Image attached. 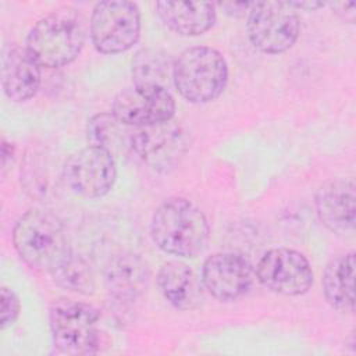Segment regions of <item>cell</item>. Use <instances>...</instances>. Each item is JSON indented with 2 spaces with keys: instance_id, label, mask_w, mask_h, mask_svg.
I'll use <instances>...</instances> for the list:
<instances>
[{
  "instance_id": "obj_1",
  "label": "cell",
  "mask_w": 356,
  "mask_h": 356,
  "mask_svg": "<svg viewBox=\"0 0 356 356\" xmlns=\"http://www.w3.org/2000/svg\"><path fill=\"white\" fill-rule=\"evenodd\" d=\"M13 243L33 270L54 273L72 253L61 220L50 211L29 209L14 224Z\"/></svg>"
},
{
  "instance_id": "obj_2",
  "label": "cell",
  "mask_w": 356,
  "mask_h": 356,
  "mask_svg": "<svg viewBox=\"0 0 356 356\" xmlns=\"http://www.w3.org/2000/svg\"><path fill=\"white\" fill-rule=\"evenodd\" d=\"M153 242L164 253L196 257L210 238V227L203 211L185 197H170L154 211L150 224Z\"/></svg>"
},
{
  "instance_id": "obj_3",
  "label": "cell",
  "mask_w": 356,
  "mask_h": 356,
  "mask_svg": "<svg viewBox=\"0 0 356 356\" xmlns=\"http://www.w3.org/2000/svg\"><path fill=\"white\" fill-rule=\"evenodd\" d=\"M86 39V24L72 7H61L40 18L29 31L25 49L46 68H60L74 61Z\"/></svg>"
},
{
  "instance_id": "obj_4",
  "label": "cell",
  "mask_w": 356,
  "mask_h": 356,
  "mask_svg": "<svg viewBox=\"0 0 356 356\" xmlns=\"http://www.w3.org/2000/svg\"><path fill=\"white\" fill-rule=\"evenodd\" d=\"M228 65L224 56L209 46L185 49L172 64V82L191 103H209L225 89Z\"/></svg>"
},
{
  "instance_id": "obj_5",
  "label": "cell",
  "mask_w": 356,
  "mask_h": 356,
  "mask_svg": "<svg viewBox=\"0 0 356 356\" xmlns=\"http://www.w3.org/2000/svg\"><path fill=\"white\" fill-rule=\"evenodd\" d=\"M99 318L96 307L75 300H60L50 307L53 343L64 355H93L99 350Z\"/></svg>"
},
{
  "instance_id": "obj_6",
  "label": "cell",
  "mask_w": 356,
  "mask_h": 356,
  "mask_svg": "<svg viewBox=\"0 0 356 356\" xmlns=\"http://www.w3.org/2000/svg\"><path fill=\"white\" fill-rule=\"evenodd\" d=\"M246 32L256 49L280 54L298 40L300 19L289 1H257L249 8Z\"/></svg>"
},
{
  "instance_id": "obj_7",
  "label": "cell",
  "mask_w": 356,
  "mask_h": 356,
  "mask_svg": "<svg viewBox=\"0 0 356 356\" xmlns=\"http://www.w3.org/2000/svg\"><path fill=\"white\" fill-rule=\"evenodd\" d=\"M89 32L93 46L104 54H118L131 49L140 35V13L135 3L106 0L95 6Z\"/></svg>"
},
{
  "instance_id": "obj_8",
  "label": "cell",
  "mask_w": 356,
  "mask_h": 356,
  "mask_svg": "<svg viewBox=\"0 0 356 356\" xmlns=\"http://www.w3.org/2000/svg\"><path fill=\"white\" fill-rule=\"evenodd\" d=\"M129 146L154 171L170 172L181 164L189 142L185 131L170 120L135 128L129 134Z\"/></svg>"
},
{
  "instance_id": "obj_9",
  "label": "cell",
  "mask_w": 356,
  "mask_h": 356,
  "mask_svg": "<svg viewBox=\"0 0 356 356\" xmlns=\"http://www.w3.org/2000/svg\"><path fill=\"white\" fill-rule=\"evenodd\" d=\"M63 178L68 188L81 196H104L111 191L117 178L113 153L104 147L89 145L65 160Z\"/></svg>"
},
{
  "instance_id": "obj_10",
  "label": "cell",
  "mask_w": 356,
  "mask_h": 356,
  "mask_svg": "<svg viewBox=\"0 0 356 356\" xmlns=\"http://www.w3.org/2000/svg\"><path fill=\"white\" fill-rule=\"evenodd\" d=\"M175 113V100L167 88L132 85L122 89L113 102L111 114L134 128L170 121Z\"/></svg>"
},
{
  "instance_id": "obj_11",
  "label": "cell",
  "mask_w": 356,
  "mask_h": 356,
  "mask_svg": "<svg viewBox=\"0 0 356 356\" xmlns=\"http://www.w3.org/2000/svg\"><path fill=\"white\" fill-rule=\"evenodd\" d=\"M256 277L263 286L285 296L303 295L313 285L309 260L300 252L288 248L267 250L256 266Z\"/></svg>"
},
{
  "instance_id": "obj_12",
  "label": "cell",
  "mask_w": 356,
  "mask_h": 356,
  "mask_svg": "<svg viewBox=\"0 0 356 356\" xmlns=\"http://www.w3.org/2000/svg\"><path fill=\"white\" fill-rule=\"evenodd\" d=\"M256 271L252 263L234 252L209 256L202 268V284L213 298L221 302L236 300L253 285Z\"/></svg>"
},
{
  "instance_id": "obj_13",
  "label": "cell",
  "mask_w": 356,
  "mask_h": 356,
  "mask_svg": "<svg viewBox=\"0 0 356 356\" xmlns=\"http://www.w3.org/2000/svg\"><path fill=\"white\" fill-rule=\"evenodd\" d=\"M316 209L321 222L334 234L350 236L355 232L356 195L353 179H331L316 193Z\"/></svg>"
},
{
  "instance_id": "obj_14",
  "label": "cell",
  "mask_w": 356,
  "mask_h": 356,
  "mask_svg": "<svg viewBox=\"0 0 356 356\" xmlns=\"http://www.w3.org/2000/svg\"><path fill=\"white\" fill-rule=\"evenodd\" d=\"M40 81V65L25 47L13 46L6 53L1 68V83L6 96L17 103L26 102L36 95Z\"/></svg>"
},
{
  "instance_id": "obj_15",
  "label": "cell",
  "mask_w": 356,
  "mask_h": 356,
  "mask_svg": "<svg viewBox=\"0 0 356 356\" xmlns=\"http://www.w3.org/2000/svg\"><path fill=\"white\" fill-rule=\"evenodd\" d=\"M150 271L147 264L134 253H121L110 259L104 268L107 291L118 300H135L147 288Z\"/></svg>"
},
{
  "instance_id": "obj_16",
  "label": "cell",
  "mask_w": 356,
  "mask_h": 356,
  "mask_svg": "<svg viewBox=\"0 0 356 356\" xmlns=\"http://www.w3.org/2000/svg\"><path fill=\"white\" fill-rule=\"evenodd\" d=\"M157 285L163 296L178 310H193L202 299V284L193 270L178 260L164 263L157 274Z\"/></svg>"
},
{
  "instance_id": "obj_17",
  "label": "cell",
  "mask_w": 356,
  "mask_h": 356,
  "mask_svg": "<svg viewBox=\"0 0 356 356\" xmlns=\"http://www.w3.org/2000/svg\"><path fill=\"white\" fill-rule=\"evenodd\" d=\"M156 10L171 31L185 36L202 35L216 22V6L209 1H157Z\"/></svg>"
},
{
  "instance_id": "obj_18",
  "label": "cell",
  "mask_w": 356,
  "mask_h": 356,
  "mask_svg": "<svg viewBox=\"0 0 356 356\" xmlns=\"http://www.w3.org/2000/svg\"><path fill=\"white\" fill-rule=\"evenodd\" d=\"M323 292L327 302L339 312H353L355 306V253L332 259L324 268Z\"/></svg>"
},
{
  "instance_id": "obj_19",
  "label": "cell",
  "mask_w": 356,
  "mask_h": 356,
  "mask_svg": "<svg viewBox=\"0 0 356 356\" xmlns=\"http://www.w3.org/2000/svg\"><path fill=\"white\" fill-rule=\"evenodd\" d=\"M135 85H154L167 88L172 79V65L168 56L157 49H142L132 58Z\"/></svg>"
},
{
  "instance_id": "obj_20",
  "label": "cell",
  "mask_w": 356,
  "mask_h": 356,
  "mask_svg": "<svg viewBox=\"0 0 356 356\" xmlns=\"http://www.w3.org/2000/svg\"><path fill=\"white\" fill-rule=\"evenodd\" d=\"M51 275L60 286L68 291L83 295L95 292V275L90 266L83 257L74 253Z\"/></svg>"
},
{
  "instance_id": "obj_21",
  "label": "cell",
  "mask_w": 356,
  "mask_h": 356,
  "mask_svg": "<svg viewBox=\"0 0 356 356\" xmlns=\"http://www.w3.org/2000/svg\"><path fill=\"white\" fill-rule=\"evenodd\" d=\"M121 122L111 113L96 114L88 121V139L90 145L100 146L111 152L122 140Z\"/></svg>"
},
{
  "instance_id": "obj_22",
  "label": "cell",
  "mask_w": 356,
  "mask_h": 356,
  "mask_svg": "<svg viewBox=\"0 0 356 356\" xmlns=\"http://www.w3.org/2000/svg\"><path fill=\"white\" fill-rule=\"evenodd\" d=\"M0 299H1V328L6 330L7 327L13 325L19 314V299L17 296V293L7 288V286H1V292H0Z\"/></svg>"
},
{
  "instance_id": "obj_23",
  "label": "cell",
  "mask_w": 356,
  "mask_h": 356,
  "mask_svg": "<svg viewBox=\"0 0 356 356\" xmlns=\"http://www.w3.org/2000/svg\"><path fill=\"white\" fill-rule=\"evenodd\" d=\"M334 13L339 15L342 19L348 22L355 21V14H356V1H338L331 4Z\"/></svg>"
},
{
  "instance_id": "obj_24",
  "label": "cell",
  "mask_w": 356,
  "mask_h": 356,
  "mask_svg": "<svg viewBox=\"0 0 356 356\" xmlns=\"http://www.w3.org/2000/svg\"><path fill=\"white\" fill-rule=\"evenodd\" d=\"M228 15L234 17H242L246 13H249V8L252 3L249 1H228V3H220L218 4Z\"/></svg>"
},
{
  "instance_id": "obj_25",
  "label": "cell",
  "mask_w": 356,
  "mask_h": 356,
  "mask_svg": "<svg viewBox=\"0 0 356 356\" xmlns=\"http://www.w3.org/2000/svg\"><path fill=\"white\" fill-rule=\"evenodd\" d=\"M291 6L298 10V8H302V10H317L320 7H324V1H289Z\"/></svg>"
}]
</instances>
